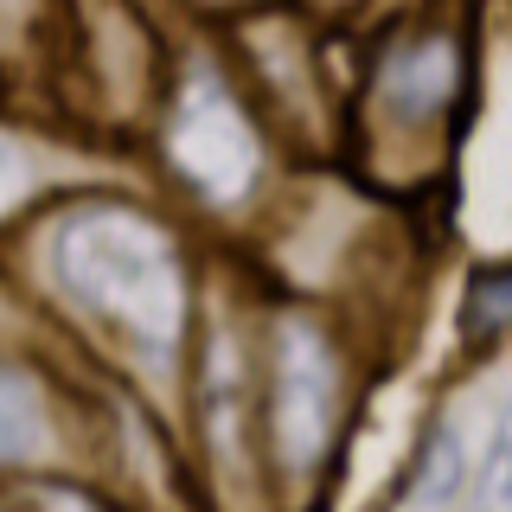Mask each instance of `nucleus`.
Wrapping results in <instances>:
<instances>
[{
    "instance_id": "obj_1",
    "label": "nucleus",
    "mask_w": 512,
    "mask_h": 512,
    "mask_svg": "<svg viewBox=\"0 0 512 512\" xmlns=\"http://www.w3.org/2000/svg\"><path fill=\"white\" fill-rule=\"evenodd\" d=\"M58 276L90 301V308L128 320L141 333H173V263L167 244L148 231V224L122 218V212H90L71 218L58 231Z\"/></svg>"
},
{
    "instance_id": "obj_2",
    "label": "nucleus",
    "mask_w": 512,
    "mask_h": 512,
    "mask_svg": "<svg viewBox=\"0 0 512 512\" xmlns=\"http://www.w3.org/2000/svg\"><path fill=\"white\" fill-rule=\"evenodd\" d=\"M173 141H180V160H186V167L199 173L205 186H218V192H231L250 173V141H244V128H237L231 103H224L218 90L192 96Z\"/></svg>"
},
{
    "instance_id": "obj_3",
    "label": "nucleus",
    "mask_w": 512,
    "mask_h": 512,
    "mask_svg": "<svg viewBox=\"0 0 512 512\" xmlns=\"http://www.w3.org/2000/svg\"><path fill=\"white\" fill-rule=\"evenodd\" d=\"M45 448V416L26 378L0 372V461H26Z\"/></svg>"
},
{
    "instance_id": "obj_4",
    "label": "nucleus",
    "mask_w": 512,
    "mask_h": 512,
    "mask_svg": "<svg viewBox=\"0 0 512 512\" xmlns=\"http://www.w3.org/2000/svg\"><path fill=\"white\" fill-rule=\"evenodd\" d=\"M461 474H468V455H461V429H436L429 436V455H423V468H416V500H429V506H448L461 493Z\"/></svg>"
},
{
    "instance_id": "obj_5",
    "label": "nucleus",
    "mask_w": 512,
    "mask_h": 512,
    "mask_svg": "<svg viewBox=\"0 0 512 512\" xmlns=\"http://www.w3.org/2000/svg\"><path fill=\"white\" fill-rule=\"evenodd\" d=\"M474 512H512V404L493 423L487 461H480V480H474Z\"/></svg>"
},
{
    "instance_id": "obj_6",
    "label": "nucleus",
    "mask_w": 512,
    "mask_h": 512,
    "mask_svg": "<svg viewBox=\"0 0 512 512\" xmlns=\"http://www.w3.org/2000/svg\"><path fill=\"white\" fill-rule=\"evenodd\" d=\"M512 314V276H480L468 308H461V333H493Z\"/></svg>"
},
{
    "instance_id": "obj_7",
    "label": "nucleus",
    "mask_w": 512,
    "mask_h": 512,
    "mask_svg": "<svg viewBox=\"0 0 512 512\" xmlns=\"http://www.w3.org/2000/svg\"><path fill=\"white\" fill-rule=\"evenodd\" d=\"M26 192V154L13 141H0V205H13Z\"/></svg>"
}]
</instances>
